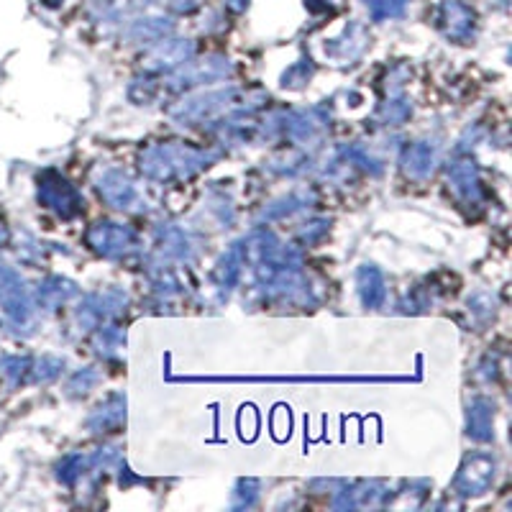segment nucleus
<instances>
[{
  "mask_svg": "<svg viewBox=\"0 0 512 512\" xmlns=\"http://www.w3.org/2000/svg\"><path fill=\"white\" fill-rule=\"evenodd\" d=\"M269 103V95L264 90H244V88H221L192 93L167 108V116L180 126H213L221 118L239 111L259 113Z\"/></svg>",
  "mask_w": 512,
  "mask_h": 512,
  "instance_id": "nucleus-1",
  "label": "nucleus"
},
{
  "mask_svg": "<svg viewBox=\"0 0 512 512\" xmlns=\"http://www.w3.org/2000/svg\"><path fill=\"white\" fill-rule=\"evenodd\" d=\"M221 159L218 149H200L185 141H159L139 154V169L146 180L182 182L192 180Z\"/></svg>",
  "mask_w": 512,
  "mask_h": 512,
  "instance_id": "nucleus-2",
  "label": "nucleus"
},
{
  "mask_svg": "<svg viewBox=\"0 0 512 512\" xmlns=\"http://www.w3.org/2000/svg\"><path fill=\"white\" fill-rule=\"evenodd\" d=\"M233 75V62L223 54H205L200 59H187L182 67H177L175 72L164 75V80L159 82L162 93H190V90H198L203 85H210V82L226 80V77Z\"/></svg>",
  "mask_w": 512,
  "mask_h": 512,
  "instance_id": "nucleus-3",
  "label": "nucleus"
},
{
  "mask_svg": "<svg viewBox=\"0 0 512 512\" xmlns=\"http://www.w3.org/2000/svg\"><path fill=\"white\" fill-rule=\"evenodd\" d=\"M274 134L285 136L295 146H315L331 128L328 105H313L305 111H277L272 113Z\"/></svg>",
  "mask_w": 512,
  "mask_h": 512,
  "instance_id": "nucleus-4",
  "label": "nucleus"
},
{
  "mask_svg": "<svg viewBox=\"0 0 512 512\" xmlns=\"http://www.w3.org/2000/svg\"><path fill=\"white\" fill-rule=\"evenodd\" d=\"M36 198H39V203L44 208L57 213L64 221L77 218L82 213V208H85V200H82L80 190L62 172H57V169H44L36 177Z\"/></svg>",
  "mask_w": 512,
  "mask_h": 512,
  "instance_id": "nucleus-5",
  "label": "nucleus"
},
{
  "mask_svg": "<svg viewBox=\"0 0 512 512\" xmlns=\"http://www.w3.org/2000/svg\"><path fill=\"white\" fill-rule=\"evenodd\" d=\"M34 295L24 277L11 267L0 264V310L18 333L34 326Z\"/></svg>",
  "mask_w": 512,
  "mask_h": 512,
  "instance_id": "nucleus-6",
  "label": "nucleus"
},
{
  "mask_svg": "<svg viewBox=\"0 0 512 512\" xmlns=\"http://www.w3.org/2000/svg\"><path fill=\"white\" fill-rule=\"evenodd\" d=\"M85 244L103 259H126L141 249L139 233L126 223L98 221L85 231Z\"/></svg>",
  "mask_w": 512,
  "mask_h": 512,
  "instance_id": "nucleus-7",
  "label": "nucleus"
},
{
  "mask_svg": "<svg viewBox=\"0 0 512 512\" xmlns=\"http://www.w3.org/2000/svg\"><path fill=\"white\" fill-rule=\"evenodd\" d=\"M128 295L118 287H105V290L90 292L82 297V303L77 305L75 320L82 331H95L98 326L116 320L118 315L126 313Z\"/></svg>",
  "mask_w": 512,
  "mask_h": 512,
  "instance_id": "nucleus-8",
  "label": "nucleus"
},
{
  "mask_svg": "<svg viewBox=\"0 0 512 512\" xmlns=\"http://www.w3.org/2000/svg\"><path fill=\"white\" fill-rule=\"evenodd\" d=\"M433 24L443 39L454 44H472L477 39V11L464 0H441L433 11Z\"/></svg>",
  "mask_w": 512,
  "mask_h": 512,
  "instance_id": "nucleus-9",
  "label": "nucleus"
},
{
  "mask_svg": "<svg viewBox=\"0 0 512 512\" xmlns=\"http://www.w3.org/2000/svg\"><path fill=\"white\" fill-rule=\"evenodd\" d=\"M497 479V459L484 451H474L461 461L454 477V492L459 497H482Z\"/></svg>",
  "mask_w": 512,
  "mask_h": 512,
  "instance_id": "nucleus-10",
  "label": "nucleus"
},
{
  "mask_svg": "<svg viewBox=\"0 0 512 512\" xmlns=\"http://www.w3.org/2000/svg\"><path fill=\"white\" fill-rule=\"evenodd\" d=\"M448 187L456 195L464 208H482L484 203V187L482 175H479V164L472 154H461V157L451 159L446 167Z\"/></svg>",
  "mask_w": 512,
  "mask_h": 512,
  "instance_id": "nucleus-11",
  "label": "nucleus"
},
{
  "mask_svg": "<svg viewBox=\"0 0 512 512\" xmlns=\"http://www.w3.org/2000/svg\"><path fill=\"white\" fill-rule=\"evenodd\" d=\"M95 190H98V195L105 203L111 205L113 210H121V213H139L146 205L139 187L121 169H103L95 177Z\"/></svg>",
  "mask_w": 512,
  "mask_h": 512,
  "instance_id": "nucleus-12",
  "label": "nucleus"
},
{
  "mask_svg": "<svg viewBox=\"0 0 512 512\" xmlns=\"http://www.w3.org/2000/svg\"><path fill=\"white\" fill-rule=\"evenodd\" d=\"M195 41L192 39H175V36H167V39L152 44V49L141 57V70L149 72V75H169L175 72L177 67L187 62V59L195 57Z\"/></svg>",
  "mask_w": 512,
  "mask_h": 512,
  "instance_id": "nucleus-13",
  "label": "nucleus"
},
{
  "mask_svg": "<svg viewBox=\"0 0 512 512\" xmlns=\"http://www.w3.org/2000/svg\"><path fill=\"white\" fill-rule=\"evenodd\" d=\"M369 44H372V36H369L367 26L359 24V21H349L341 34L323 44V54L336 67H351L367 54Z\"/></svg>",
  "mask_w": 512,
  "mask_h": 512,
  "instance_id": "nucleus-14",
  "label": "nucleus"
},
{
  "mask_svg": "<svg viewBox=\"0 0 512 512\" xmlns=\"http://www.w3.org/2000/svg\"><path fill=\"white\" fill-rule=\"evenodd\" d=\"M154 239H157V254L169 262H192L198 256V244L190 236V231H185L182 226L175 223H162L154 231Z\"/></svg>",
  "mask_w": 512,
  "mask_h": 512,
  "instance_id": "nucleus-15",
  "label": "nucleus"
},
{
  "mask_svg": "<svg viewBox=\"0 0 512 512\" xmlns=\"http://www.w3.org/2000/svg\"><path fill=\"white\" fill-rule=\"evenodd\" d=\"M126 425V395L123 392H113L105 397L100 405L90 410L85 428L95 436H108V433H118Z\"/></svg>",
  "mask_w": 512,
  "mask_h": 512,
  "instance_id": "nucleus-16",
  "label": "nucleus"
},
{
  "mask_svg": "<svg viewBox=\"0 0 512 512\" xmlns=\"http://www.w3.org/2000/svg\"><path fill=\"white\" fill-rule=\"evenodd\" d=\"M175 31V21L164 13H144V16L134 18L123 31V39L128 44H157V41L167 39Z\"/></svg>",
  "mask_w": 512,
  "mask_h": 512,
  "instance_id": "nucleus-17",
  "label": "nucleus"
},
{
  "mask_svg": "<svg viewBox=\"0 0 512 512\" xmlns=\"http://www.w3.org/2000/svg\"><path fill=\"white\" fill-rule=\"evenodd\" d=\"M402 175L413 182H425L436 169V146L431 141H413L400 154Z\"/></svg>",
  "mask_w": 512,
  "mask_h": 512,
  "instance_id": "nucleus-18",
  "label": "nucleus"
},
{
  "mask_svg": "<svg viewBox=\"0 0 512 512\" xmlns=\"http://www.w3.org/2000/svg\"><path fill=\"white\" fill-rule=\"evenodd\" d=\"M80 295V287L77 282L67 280V277H59V274H52V277H44V280L36 285L34 290V303L39 305L41 310H47V313H54L62 305H67L70 300Z\"/></svg>",
  "mask_w": 512,
  "mask_h": 512,
  "instance_id": "nucleus-19",
  "label": "nucleus"
},
{
  "mask_svg": "<svg viewBox=\"0 0 512 512\" xmlns=\"http://www.w3.org/2000/svg\"><path fill=\"white\" fill-rule=\"evenodd\" d=\"M466 436L477 443L495 441V402L487 397H474L466 410Z\"/></svg>",
  "mask_w": 512,
  "mask_h": 512,
  "instance_id": "nucleus-20",
  "label": "nucleus"
},
{
  "mask_svg": "<svg viewBox=\"0 0 512 512\" xmlns=\"http://www.w3.org/2000/svg\"><path fill=\"white\" fill-rule=\"evenodd\" d=\"M356 290L364 308H382L387 300V282L374 264H361L356 269Z\"/></svg>",
  "mask_w": 512,
  "mask_h": 512,
  "instance_id": "nucleus-21",
  "label": "nucleus"
},
{
  "mask_svg": "<svg viewBox=\"0 0 512 512\" xmlns=\"http://www.w3.org/2000/svg\"><path fill=\"white\" fill-rule=\"evenodd\" d=\"M315 200V192L310 190H295L290 192V195H285V198L274 200V203L264 205L262 210H259V216H256V221L259 223H274V221H282V218H290L295 216V213H300V210L308 208L310 203Z\"/></svg>",
  "mask_w": 512,
  "mask_h": 512,
  "instance_id": "nucleus-22",
  "label": "nucleus"
},
{
  "mask_svg": "<svg viewBox=\"0 0 512 512\" xmlns=\"http://www.w3.org/2000/svg\"><path fill=\"white\" fill-rule=\"evenodd\" d=\"M244 267H246V259H244V251H241V244H231V249L218 259L216 272H213V280H216L218 290L231 292L233 287H239Z\"/></svg>",
  "mask_w": 512,
  "mask_h": 512,
  "instance_id": "nucleus-23",
  "label": "nucleus"
},
{
  "mask_svg": "<svg viewBox=\"0 0 512 512\" xmlns=\"http://www.w3.org/2000/svg\"><path fill=\"white\" fill-rule=\"evenodd\" d=\"M123 346H126V333H123L121 326H116V323L108 320V323L95 328L93 349L98 356H103V359H113V356L121 354Z\"/></svg>",
  "mask_w": 512,
  "mask_h": 512,
  "instance_id": "nucleus-24",
  "label": "nucleus"
},
{
  "mask_svg": "<svg viewBox=\"0 0 512 512\" xmlns=\"http://www.w3.org/2000/svg\"><path fill=\"white\" fill-rule=\"evenodd\" d=\"M410 116H413V103L405 98V93H390L377 111V118L384 126H402Z\"/></svg>",
  "mask_w": 512,
  "mask_h": 512,
  "instance_id": "nucleus-25",
  "label": "nucleus"
},
{
  "mask_svg": "<svg viewBox=\"0 0 512 512\" xmlns=\"http://www.w3.org/2000/svg\"><path fill=\"white\" fill-rule=\"evenodd\" d=\"M313 77H315V62L310 57H300L280 75V88L282 90H303V88H308Z\"/></svg>",
  "mask_w": 512,
  "mask_h": 512,
  "instance_id": "nucleus-26",
  "label": "nucleus"
},
{
  "mask_svg": "<svg viewBox=\"0 0 512 512\" xmlns=\"http://www.w3.org/2000/svg\"><path fill=\"white\" fill-rule=\"evenodd\" d=\"M428 489H431V482H425V479H418V482H408L400 492H387L382 505L387 507H420L423 500L428 497Z\"/></svg>",
  "mask_w": 512,
  "mask_h": 512,
  "instance_id": "nucleus-27",
  "label": "nucleus"
},
{
  "mask_svg": "<svg viewBox=\"0 0 512 512\" xmlns=\"http://www.w3.org/2000/svg\"><path fill=\"white\" fill-rule=\"evenodd\" d=\"M31 374V359L21 354H3L0 356V377L8 387H21Z\"/></svg>",
  "mask_w": 512,
  "mask_h": 512,
  "instance_id": "nucleus-28",
  "label": "nucleus"
},
{
  "mask_svg": "<svg viewBox=\"0 0 512 512\" xmlns=\"http://www.w3.org/2000/svg\"><path fill=\"white\" fill-rule=\"evenodd\" d=\"M90 474V456L85 454H67L57 464V479L64 487H75L80 479Z\"/></svg>",
  "mask_w": 512,
  "mask_h": 512,
  "instance_id": "nucleus-29",
  "label": "nucleus"
},
{
  "mask_svg": "<svg viewBox=\"0 0 512 512\" xmlns=\"http://www.w3.org/2000/svg\"><path fill=\"white\" fill-rule=\"evenodd\" d=\"M100 379H103V377H100L98 367L77 369V372L70 377V382L64 384V395L70 397V400H80V397H88L90 392L95 390V384H98Z\"/></svg>",
  "mask_w": 512,
  "mask_h": 512,
  "instance_id": "nucleus-30",
  "label": "nucleus"
},
{
  "mask_svg": "<svg viewBox=\"0 0 512 512\" xmlns=\"http://www.w3.org/2000/svg\"><path fill=\"white\" fill-rule=\"evenodd\" d=\"M64 367H67V364H64L62 356H52V354L41 356V359L31 361L29 379L34 384H49V382H54V379H57L59 374L64 372Z\"/></svg>",
  "mask_w": 512,
  "mask_h": 512,
  "instance_id": "nucleus-31",
  "label": "nucleus"
},
{
  "mask_svg": "<svg viewBox=\"0 0 512 512\" xmlns=\"http://www.w3.org/2000/svg\"><path fill=\"white\" fill-rule=\"evenodd\" d=\"M159 95H162V88H159L157 75H149V72H144V75L136 77V80L131 82V88H128V98L134 100L136 105L154 103Z\"/></svg>",
  "mask_w": 512,
  "mask_h": 512,
  "instance_id": "nucleus-32",
  "label": "nucleus"
},
{
  "mask_svg": "<svg viewBox=\"0 0 512 512\" xmlns=\"http://www.w3.org/2000/svg\"><path fill=\"white\" fill-rule=\"evenodd\" d=\"M361 3L369 11L372 21H395L408 11V0H361Z\"/></svg>",
  "mask_w": 512,
  "mask_h": 512,
  "instance_id": "nucleus-33",
  "label": "nucleus"
},
{
  "mask_svg": "<svg viewBox=\"0 0 512 512\" xmlns=\"http://www.w3.org/2000/svg\"><path fill=\"white\" fill-rule=\"evenodd\" d=\"M152 287L162 300L182 295V282L177 280L175 269L164 267V264H159V267L152 272Z\"/></svg>",
  "mask_w": 512,
  "mask_h": 512,
  "instance_id": "nucleus-34",
  "label": "nucleus"
},
{
  "mask_svg": "<svg viewBox=\"0 0 512 512\" xmlns=\"http://www.w3.org/2000/svg\"><path fill=\"white\" fill-rule=\"evenodd\" d=\"M259 500V482L256 479H239L231 492L233 510H251Z\"/></svg>",
  "mask_w": 512,
  "mask_h": 512,
  "instance_id": "nucleus-35",
  "label": "nucleus"
},
{
  "mask_svg": "<svg viewBox=\"0 0 512 512\" xmlns=\"http://www.w3.org/2000/svg\"><path fill=\"white\" fill-rule=\"evenodd\" d=\"M469 313L474 315L477 323H489L497 313V297L489 295V292H477V295L469 300Z\"/></svg>",
  "mask_w": 512,
  "mask_h": 512,
  "instance_id": "nucleus-36",
  "label": "nucleus"
},
{
  "mask_svg": "<svg viewBox=\"0 0 512 512\" xmlns=\"http://www.w3.org/2000/svg\"><path fill=\"white\" fill-rule=\"evenodd\" d=\"M328 231H331V221H326V218H315V221L305 223V226L297 231V239H300L303 246H313L318 244Z\"/></svg>",
  "mask_w": 512,
  "mask_h": 512,
  "instance_id": "nucleus-37",
  "label": "nucleus"
},
{
  "mask_svg": "<svg viewBox=\"0 0 512 512\" xmlns=\"http://www.w3.org/2000/svg\"><path fill=\"white\" fill-rule=\"evenodd\" d=\"M203 0H164V6H167L169 13H175V16H190L200 8Z\"/></svg>",
  "mask_w": 512,
  "mask_h": 512,
  "instance_id": "nucleus-38",
  "label": "nucleus"
},
{
  "mask_svg": "<svg viewBox=\"0 0 512 512\" xmlns=\"http://www.w3.org/2000/svg\"><path fill=\"white\" fill-rule=\"evenodd\" d=\"M305 8L310 13H328V16H333L341 8V0H305Z\"/></svg>",
  "mask_w": 512,
  "mask_h": 512,
  "instance_id": "nucleus-39",
  "label": "nucleus"
},
{
  "mask_svg": "<svg viewBox=\"0 0 512 512\" xmlns=\"http://www.w3.org/2000/svg\"><path fill=\"white\" fill-rule=\"evenodd\" d=\"M497 374H500V367H497L495 356H484L482 364H479V377H484L487 382H495Z\"/></svg>",
  "mask_w": 512,
  "mask_h": 512,
  "instance_id": "nucleus-40",
  "label": "nucleus"
},
{
  "mask_svg": "<svg viewBox=\"0 0 512 512\" xmlns=\"http://www.w3.org/2000/svg\"><path fill=\"white\" fill-rule=\"evenodd\" d=\"M223 3H226V8L231 13H244L246 8H249L251 0H223Z\"/></svg>",
  "mask_w": 512,
  "mask_h": 512,
  "instance_id": "nucleus-41",
  "label": "nucleus"
},
{
  "mask_svg": "<svg viewBox=\"0 0 512 512\" xmlns=\"http://www.w3.org/2000/svg\"><path fill=\"white\" fill-rule=\"evenodd\" d=\"M62 3L64 0H41V6H47V8H59Z\"/></svg>",
  "mask_w": 512,
  "mask_h": 512,
  "instance_id": "nucleus-42",
  "label": "nucleus"
}]
</instances>
